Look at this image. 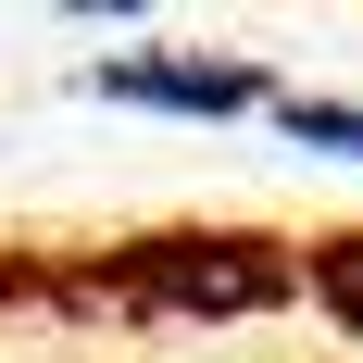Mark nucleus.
<instances>
[{"instance_id":"nucleus-3","label":"nucleus","mask_w":363,"mask_h":363,"mask_svg":"<svg viewBox=\"0 0 363 363\" xmlns=\"http://www.w3.org/2000/svg\"><path fill=\"white\" fill-rule=\"evenodd\" d=\"M326 289H338V301H363V238H338V263H326Z\"/></svg>"},{"instance_id":"nucleus-2","label":"nucleus","mask_w":363,"mask_h":363,"mask_svg":"<svg viewBox=\"0 0 363 363\" xmlns=\"http://www.w3.org/2000/svg\"><path fill=\"white\" fill-rule=\"evenodd\" d=\"M276 125H289L301 150H351L363 163V101H276Z\"/></svg>"},{"instance_id":"nucleus-1","label":"nucleus","mask_w":363,"mask_h":363,"mask_svg":"<svg viewBox=\"0 0 363 363\" xmlns=\"http://www.w3.org/2000/svg\"><path fill=\"white\" fill-rule=\"evenodd\" d=\"M88 88L125 113H251L263 101L251 63H201V50H113V63H88Z\"/></svg>"}]
</instances>
